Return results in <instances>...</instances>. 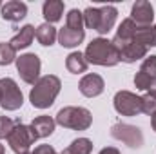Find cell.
<instances>
[{
  "instance_id": "obj_30",
  "label": "cell",
  "mask_w": 156,
  "mask_h": 154,
  "mask_svg": "<svg viewBox=\"0 0 156 154\" xmlns=\"http://www.w3.org/2000/svg\"><path fill=\"white\" fill-rule=\"evenodd\" d=\"M100 154H120V151L115 149V147H105V149L100 151Z\"/></svg>"
},
{
  "instance_id": "obj_21",
  "label": "cell",
  "mask_w": 156,
  "mask_h": 154,
  "mask_svg": "<svg viewBox=\"0 0 156 154\" xmlns=\"http://www.w3.org/2000/svg\"><path fill=\"white\" fill-rule=\"evenodd\" d=\"M91 151H93V142L87 138H78L67 149H64L62 154H91Z\"/></svg>"
},
{
  "instance_id": "obj_24",
  "label": "cell",
  "mask_w": 156,
  "mask_h": 154,
  "mask_svg": "<svg viewBox=\"0 0 156 154\" xmlns=\"http://www.w3.org/2000/svg\"><path fill=\"white\" fill-rule=\"evenodd\" d=\"M18 123H20V120H11L7 116H0V138H7Z\"/></svg>"
},
{
  "instance_id": "obj_16",
  "label": "cell",
  "mask_w": 156,
  "mask_h": 154,
  "mask_svg": "<svg viewBox=\"0 0 156 154\" xmlns=\"http://www.w3.org/2000/svg\"><path fill=\"white\" fill-rule=\"evenodd\" d=\"M35 27L33 26H24L22 29H20V33H16L15 37H13V40L9 42L11 44V47L15 49V51H20V49H26V47H29L31 45V42H33V38H35Z\"/></svg>"
},
{
  "instance_id": "obj_29",
  "label": "cell",
  "mask_w": 156,
  "mask_h": 154,
  "mask_svg": "<svg viewBox=\"0 0 156 154\" xmlns=\"http://www.w3.org/2000/svg\"><path fill=\"white\" fill-rule=\"evenodd\" d=\"M147 94L153 96V98L156 100V78H153V82L149 83V87H147Z\"/></svg>"
},
{
  "instance_id": "obj_6",
  "label": "cell",
  "mask_w": 156,
  "mask_h": 154,
  "mask_svg": "<svg viewBox=\"0 0 156 154\" xmlns=\"http://www.w3.org/2000/svg\"><path fill=\"white\" fill-rule=\"evenodd\" d=\"M24 103L20 87L13 78H0V105L4 111H16Z\"/></svg>"
},
{
  "instance_id": "obj_5",
  "label": "cell",
  "mask_w": 156,
  "mask_h": 154,
  "mask_svg": "<svg viewBox=\"0 0 156 154\" xmlns=\"http://www.w3.org/2000/svg\"><path fill=\"white\" fill-rule=\"evenodd\" d=\"M38 140V136L35 134V131L31 129V125H24V123H18L13 132L7 136V143L11 147V151L16 154H26L29 152L31 145Z\"/></svg>"
},
{
  "instance_id": "obj_25",
  "label": "cell",
  "mask_w": 156,
  "mask_h": 154,
  "mask_svg": "<svg viewBox=\"0 0 156 154\" xmlns=\"http://www.w3.org/2000/svg\"><path fill=\"white\" fill-rule=\"evenodd\" d=\"M140 73H144V75H147L151 78H156V54H151L144 60V64L140 67Z\"/></svg>"
},
{
  "instance_id": "obj_28",
  "label": "cell",
  "mask_w": 156,
  "mask_h": 154,
  "mask_svg": "<svg viewBox=\"0 0 156 154\" xmlns=\"http://www.w3.org/2000/svg\"><path fill=\"white\" fill-rule=\"evenodd\" d=\"M33 154H58V152L51 145H38V147H35Z\"/></svg>"
},
{
  "instance_id": "obj_20",
  "label": "cell",
  "mask_w": 156,
  "mask_h": 154,
  "mask_svg": "<svg viewBox=\"0 0 156 154\" xmlns=\"http://www.w3.org/2000/svg\"><path fill=\"white\" fill-rule=\"evenodd\" d=\"M134 40L144 44L147 49L149 47H156V24L154 26H149V27H138Z\"/></svg>"
},
{
  "instance_id": "obj_12",
  "label": "cell",
  "mask_w": 156,
  "mask_h": 154,
  "mask_svg": "<svg viewBox=\"0 0 156 154\" xmlns=\"http://www.w3.org/2000/svg\"><path fill=\"white\" fill-rule=\"evenodd\" d=\"M118 53H120V60H122V62L133 64V62H136V60H140V58H145L147 47H145L144 44H140L138 40H133V42L123 44V45L118 49Z\"/></svg>"
},
{
  "instance_id": "obj_32",
  "label": "cell",
  "mask_w": 156,
  "mask_h": 154,
  "mask_svg": "<svg viewBox=\"0 0 156 154\" xmlns=\"http://www.w3.org/2000/svg\"><path fill=\"white\" fill-rule=\"evenodd\" d=\"M0 154H5V149H4V145L0 143Z\"/></svg>"
},
{
  "instance_id": "obj_22",
  "label": "cell",
  "mask_w": 156,
  "mask_h": 154,
  "mask_svg": "<svg viewBox=\"0 0 156 154\" xmlns=\"http://www.w3.org/2000/svg\"><path fill=\"white\" fill-rule=\"evenodd\" d=\"M16 62V51L11 47V44L7 42H2L0 44V65H9Z\"/></svg>"
},
{
  "instance_id": "obj_14",
  "label": "cell",
  "mask_w": 156,
  "mask_h": 154,
  "mask_svg": "<svg viewBox=\"0 0 156 154\" xmlns=\"http://www.w3.org/2000/svg\"><path fill=\"white\" fill-rule=\"evenodd\" d=\"M83 38H85V31H76L67 26L58 31V42L62 47H76L82 44Z\"/></svg>"
},
{
  "instance_id": "obj_1",
  "label": "cell",
  "mask_w": 156,
  "mask_h": 154,
  "mask_svg": "<svg viewBox=\"0 0 156 154\" xmlns=\"http://www.w3.org/2000/svg\"><path fill=\"white\" fill-rule=\"evenodd\" d=\"M60 89H62V82H60L58 76H55V75L42 76L33 85V89L29 93V100H31L33 107H37V109H47V107H51L55 103Z\"/></svg>"
},
{
  "instance_id": "obj_3",
  "label": "cell",
  "mask_w": 156,
  "mask_h": 154,
  "mask_svg": "<svg viewBox=\"0 0 156 154\" xmlns=\"http://www.w3.org/2000/svg\"><path fill=\"white\" fill-rule=\"evenodd\" d=\"M116 16H118V11L115 5H104V7H87L83 11V24L100 33V35H107L115 22H116Z\"/></svg>"
},
{
  "instance_id": "obj_31",
  "label": "cell",
  "mask_w": 156,
  "mask_h": 154,
  "mask_svg": "<svg viewBox=\"0 0 156 154\" xmlns=\"http://www.w3.org/2000/svg\"><path fill=\"white\" fill-rule=\"evenodd\" d=\"M151 125H153V131H156V113L153 114V118H151Z\"/></svg>"
},
{
  "instance_id": "obj_13",
  "label": "cell",
  "mask_w": 156,
  "mask_h": 154,
  "mask_svg": "<svg viewBox=\"0 0 156 154\" xmlns=\"http://www.w3.org/2000/svg\"><path fill=\"white\" fill-rule=\"evenodd\" d=\"M0 13H2V18L7 22H20L27 15V5L20 0H11L2 5Z\"/></svg>"
},
{
  "instance_id": "obj_33",
  "label": "cell",
  "mask_w": 156,
  "mask_h": 154,
  "mask_svg": "<svg viewBox=\"0 0 156 154\" xmlns=\"http://www.w3.org/2000/svg\"><path fill=\"white\" fill-rule=\"evenodd\" d=\"M26 154H33V152H26Z\"/></svg>"
},
{
  "instance_id": "obj_2",
  "label": "cell",
  "mask_w": 156,
  "mask_h": 154,
  "mask_svg": "<svg viewBox=\"0 0 156 154\" xmlns=\"http://www.w3.org/2000/svg\"><path fill=\"white\" fill-rule=\"evenodd\" d=\"M87 64L94 65H104V67H113L120 62V53L115 47L113 42L107 38H94L89 42L85 53H83Z\"/></svg>"
},
{
  "instance_id": "obj_9",
  "label": "cell",
  "mask_w": 156,
  "mask_h": 154,
  "mask_svg": "<svg viewBox=\"0 0 156 154\" xmlns=\"http://www.w3.org/2000/svg\"><path fill=\"white\" fill-rule=\"evenodd\" d=\"M115 109L122 116H136L142 113V96L131 91H120L115 94Z\"/></svg>"
},
{
  "instance_id": "obj_23",
  "label": "cell",
  "mask_w": 156,
  "mask_h": 154,
  "mask_svg": "<svg viewBox=\"0 0 156 154\" xmlns=\"http://www.w3.org/2000/svg\"><path fill=\"white\" fill-rule=\"evenodd\" d=\"M67 27L76 29V31H83V13H80L78 9H71L67 13Z\"/></svg>"
},
{
  "instance_id": "obj_17",
  "label": "cell",
  "mask_w": 156,
  "mask_h": 154,
  "mask_svg": "<svg viewBox=\"0 0 156 154\" xmlns=\"http://www.w3.org/2000/svg\"><path fill=\"white\" fill-rule=\"evenodd\" d=\"M55 125L56 121L51 118V116H37L33 121H31V129L35 131V134L38 138H47L53 134L55 131Z\"/></svg>"
},
{
  "instance_id": "obj_8",
  "label": "cell",
  "mask_w": 156,
  "mask_h": 154,
  "mask_svg": "<svg viewBox=\"0 0 156 154\" xmlns=\"http://www.w3.org/2000/svg\"><path fill=\"white\" fill-rule=\"evenodd\" d=\"M111 136L118 142H123L131 149H140L144 145L142 131L134 125H129V123H115L111 127Z\"/></svg>"
},
{
  "instance_id": "obj_26",
  "label": "cell",
  "mask_w": 156,
  "mask_h": 154,
  "mask_svg": "<svg viewBox=\"0 0 156 154\" xmlns=\"http://www.w3.org/2000/svg\"><path fill=\"white\" fill-rule=\"evenodd\" d=\"M142 113L149 116H153L156 113V100L153 96H149V94L142 96Z\"/></svg>"
},
{
  "instance_id": "obj_19",
  "label": "cell",
  "mask_w": 156,
  "mask_h": 154,
  "mask_svg": "<svg viewBox=\"0 0 156 154\" xmlns=\"http://www.w3.org/2000/svg\"><path fill=\"white\" fill-rule=\"evenodd\" d=\"M35 37L38 40L42 45H45V47H49V45H53L55 44V40L58 38V33H56V29L51 26V24H42L37 27V33H35Z\"/></svg>"
},
{
  "instance_id": "obj_27",
  "label": "cell",
  "mask_w": 156,
  "mask_h": 154,
  "mask_svg": "<svg viewBox=\"0 0 156 154\" xmlns=\"http://www.w3.org/2000/svg\"><path fill=\"white\" fill-rule=\"evenodd\" d=\"M153 82V78L147 76V75H144V73H136V76H134V85H136V89H140V91H147V87H149V83Z\"/></svg>"
},
{
  "instance_id": "obj_10",
  "label": "cell",
  "mask_w": 156,
  "mask_h": 154,
  "mask_svg": "<svg viewBox=\"0 0 156 154\" xmlns=\"http://www.w3.org/2000/svg\"><path fill=\"white\" fill-rule=\"evenodd\" d=\"M154 18V9L149 2L145 0H138L133 9H131V20L138 26V27H149L153 24Z\"/></svg>"
},
{
  "instance_id": "obj_11",
  "label": "cell",
  "mask_w": 156,
  "mask_h": 154,
  "mask_svg": "<svg viewBox=\"0 0 156 154\" xmlns=\"http://www.w3.org/2000/svg\"><path fill=\"white\" fill-rule=\"evenodd\" d=\"M78 89L83 96L87 98H94V96H100L105 89V83H104V78L100 75H85V76L80 80L78 83Z\"/></svg>"
},
{
  "instance_id": "obj_18",
  "label": "cell",
  "mask_w": 156,
  "mask_h": 154,
  "mask_svg": "<svg viewBox=\"0 0 156 154\" xmlns=\"http://www.w3.org/2000/svg\"><path fill=\"white\" fill-rule=\"evenodd\" d=\"M87 65H89V64H87L85 56H83L80 51H75V53H71V54L66 58V67H67V71H69V73H73V75L85 73Z\"/></svg>"
},
{
  "instance_id": "obj_15",
  "label": "cell",
  "mask_w": 156,
  "mask_h": 154,
  "mask_svg": "<svg viewBox=\"0 0 156 154\" xmlns=\"http://www.w3.org/2000/svg\"><path fill=\"white\" fill-rule=\"evenodd\" d=\"M42 13H44V18L47 24H55L64 15V2L62 0H45Z\"/></svg>"
},
{
  "instance_id": "obj_7",
  "label": "cell",
  "mask_w": 156,
  "mask_h": 154,
  "mask_svg": "<svg viewBox=\"0 0 156 154\" xmlns=\"http://www.w3.org/2000/svg\"><path fill=\"white\" fill-rule=\"evenodd\" d=\"M40 67H42L40 58L35 53H26L16 58V71L20 78L29 85H35L40 80Z\"/></svg>"
},
{
  "instance_id": "obj_4",
  "label": "cell",
  "mask_w": 156,
  "mask_h": 154,
  "mask_svg": "<svg viewBox=\"0 0 156 154\" xmlns=\"http://www.w3.org/2000/svg\"><path fill=\"white\" fill-rule=\"evenodd\" d=\"M58 125L73 131H87L93 123V114L85 107H64L58 111L56 120Z\"/></svg>"
}]
</instances>
